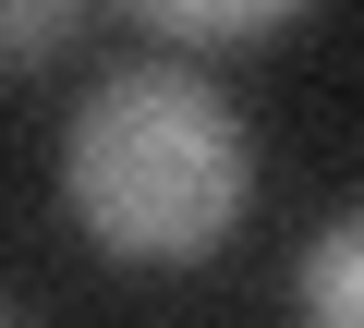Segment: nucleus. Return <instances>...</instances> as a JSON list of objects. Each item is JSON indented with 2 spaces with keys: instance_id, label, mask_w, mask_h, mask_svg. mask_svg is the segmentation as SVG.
I'll return each mask as SVG.
<instances>
[{
  "instance_id": "f257e3e1",
  "label": "nucleus",
  "mask_w": 364,
  "mask_h": 328,
  "mask_svg": "<svg viewBox=\"0 0 364 328\" xmlns=\"http://www.w3.org/2000/svg\"><path fill=\"white\" fill-rule=\"evenodd\" d=\"M255 207V122L207 61L122 49L61 122V219L122 268H195Z\"/></svg>"
},
{
  "instance_id": "20e7f679",
  "label": "nucleus",
  "mask_w": 364,
  "mask_h": 328,
  "mask_svg": "<svg viewBox=\"0 0 364 328\" xmlns=\"http://www.w3.org/2000/svg\"><path fill=\"white\" fill-rule=\"evenodd\" d=\"M73 37H85L73 0H0V61H61Z\"/></svg>"
},
{
  "instance_id": "39448f33",
  "label": "nucleus",
  "mask_w": 364,
  "mask_h": 328,
  "mask_svg": "<svg viewBox=\"0 0 364 328\" xmlns=\"http://www.w3.org/2000/svg\"><path fill=\"white\" fill-rule=\"evenodd\" d=\"M0 328H13V316H0Z\"/></svg>"
},
{
  "instance_id": "7ed1b4c3",
  "label": "nucleus",
  "mask_w": 364,
  "mask_h": 328,
  "mask_svg": "<svg viewBox=\"0 0 364 328\" xmlns=\"http://www.w3.org/2000/svg\"><path fill=\"white\" fill-rule=\"evenodd\" d=\"M291 304H304V328H364V207H340V219L304 243Z\"/></svg>"
},
{
  "instance_id": "f03ea898",
  "label": "nucleus",
  "mask_w": 364,
  "mask_h": 328,
  "mask_svg": "<svg viewBox=\"0 0 364 328\" xmlns=\"http://www.w3.org/2000/svg\"><path fill=\"white\" fill-rule=\"evenodd\" d=\"M304 25V0H146L134 37L170 49V61H219V49H267Z\"/></svg>"
}]
</instances>
